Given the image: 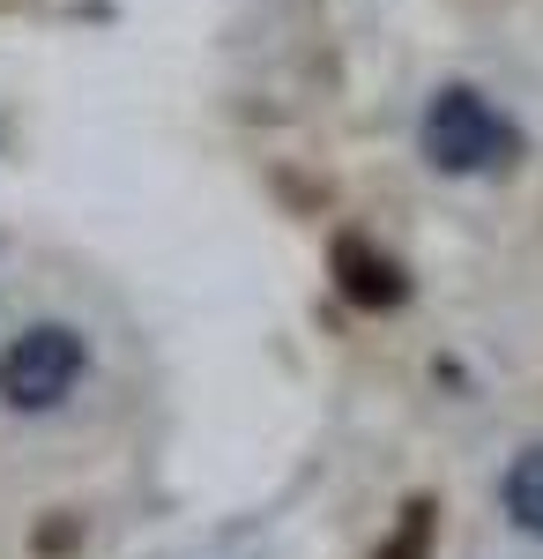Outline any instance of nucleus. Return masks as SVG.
Instances as JSON below:
<instances>
[{"instance_id":"f257e3e1","label":"nucleus","mask_w":543,"mask_h":559,"mask_svg":"<svg viewBox=\"0 0 543 559\" xmlns=\"http://www.w3.org/2000/svg\"><path fill=\"white\" fill-rule=\"evenodd\" d=\"M521 150V134L499 120V105L484 97V90H469V83H447L432 105H424V157L439 165V173H499L506 157Z\"/></svg>"},{"instance_id":"20e7f679","label":"nucleus","mask_w":543,"mask_h":559,"mask_svg":"<svg viewBox=\"0 0 543 559\" xmlns=\"http://www.w3.org/2000/svg\"><path fill=\"white\" fill-rule=\"evenodd\" d=\"M506 515L521 522L529 537H543V448H529V455L506 471Z\"/></svg>"},{"instance_id":"f03ea898","label":"nucleus","mask_w":543,"mask_h":559,"mask_svg":"<svg viewBox=\"0 0 543 559\" xmlns=\"http://www.w3.org/2000/svg\"><path fill=\"white\" fill-rule=\"evenodd\" d=\"M83 366H89L83 336L68 321H38L0 350V403L8 411H60L83 381Z\"/></svg>"},{"instance_id":"7ed1b4c3","label":"nucleus","mask_w":543,"mask_h":559,"mask_svg":"<svg viewBox=\"0 0 543 559\" xmlns=\"http://www.w3.org/2000/svg\"><path fill=\"white\" fill-rule=\"evenodd\" d=\"M335 292L350 306H365V313H387V306L410 299V276H402V261H387L373 239H335Z\"/></svg>"},{"instance_id":"39448f33","label":"nucleus","mask_w":543,"mask_h":559,"mask_svg":"<svg viewBox=\"0 0 543 559\" xmlns=\"http://www.w3.org/2000/svg\"><path fill=\"white\" fill-rule=\"evenodd\" d=\"M424 552H432V508L418 500V508H402V537H395L379 559H424Z\"/></svg>"}]
</instances>
